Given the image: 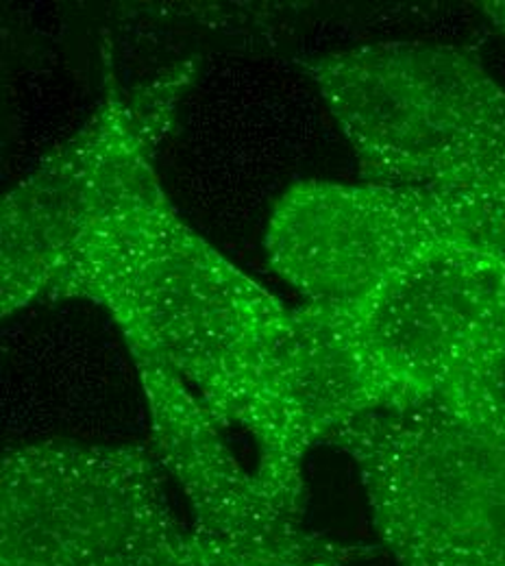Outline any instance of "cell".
Segmentation results:
<instances>
[{"instance_id": "cell-1", "label": "cell", "mask_w": 505, "mask_h": 566, "mask_svg": "<svg viewBox=\"0 0 505 566\" xmlns=\"http://www.w3.org/2000/svg\"><path fill=\"white\" fill-rule=\"evenodd\" d=\"M44 298L103 305L127 345L159 357L218 423L255 440L257 473L271 467L290 310L199 235L159 181L85 233Z\"/></svg>"}, {"instance_id": "cell-2", "label": "cell", "mask_w": 505, "mask_h": 566, "mask_svg": "<svg viewBox=\"0 0 505 566\" xmlns=\"http://www.w3.org/2000/svg\"><path fill=\"white\" fill-rule=\"evenodd\" d=\"M364 184L432 197L505 262V87L451 44L386 42L301 62Z\"/></svg>"}, {"instance_id": "cell-3", "label": "cell", "mask_w": 505, "mask_h": 566, "mask_svg": "<svg viewBox=\"0 0 505 566\" xmlns=\"http://www.w3.org/2000/svg\"><path fill=\"white\" fill-rule=\"evenodd\" d=\"M152 444L42 440L0 464V566H262L183 523Z\"/></svg>"}, {"instance_id": "cell-4", "label": "cell", "mask_w": 505, "mask_h": 566, "mask_svg": "<svg viewBox=\"0 0 505 566\" xmlns=\"http://www.w3.org/2000/svg\"><path fill=\"white\" fill-rule=\"evenodd\" d=\"M327 444L354 460L394 566H505V436L428 401L366 415Z\"/></svg>"}, {"instance_id": "cell-5", "label": "cell", "mask_w": 505, "mask_h": 566, "mask_svg": "<svg viewBox=\"0 0 505 566\" xmlns=\"http://www.w3.org/2000/svg\"><path fill=\"white\" fill-rule=\"evenodd\" d=\"M194 64L161 72L131 96L107 98L2 201V316L44 301L74 247L105 216L157 179L155 153L192 81Z\"/></svg>"}, {"instance_id": "cell-6", "label": "cell", "mask_w": 505, "mask_h": 566, "mask_svg": "<svg viewBox=\"0 0 505 566\" xmlns=\"http://www.w3.org/2000/svg\"><path fill=\"white\" fill-rule=\"evenodd\" d=\"M138 368L150 444L179 486L192 527L262 566H354L375 547L329 538L303 525L229 449L222 424L159 357L127 345Z\"/></svg>"}, {"instance_id": "cell-7", "label": "cell", "mask_w": 505, "mask_h": 566, "mask_svg": "<svg viewBox=\"0 0 505 566\" xmlns=\"http://www.w3.org/2000/svg\"><path fill=\"white\" fill-rule=\"evenodd\" d=\"M451 242L469 240L432 197L364 181L296 184L266 229L273 271L303 303L334 312H351L408 262Z\"/></svg>"}, {"instance_id": "cell-8", "label": "cell", "mask_w": 505, "mask_h": 566, "mask_svg": "<svg viewBox=\"0 0 505 566\" xmlns=\"http://www.w3.org/2000/svg\"><path fill=\"white\" fill-rule=\"evenodd\" d=\"M504 298V260L477 244L451 242L408 262L351 312L336 314L403 408L440 395Z\"/></svg>"}, {"instance_id": "cell-9", "label": "cell", "mask_w": 505, "mask_h": 566, "mask_svg": "<svg viewBox=\"0 0 505 566\" xmlns=\"http://www.w3.org/2000/svg\"><path fill=\"white\" fill-rule=\"evenodd\" d=\"M433 401L505 436V298L482 323Z\"/></svg>"}, {"instance_id": "cell-10", "label": "cell", "mask_w": 505, "mask_h": 566, "mask_svg": "<svg viewBox=\"0 0 505 566\" xmlns=\"http://www.w3.org/2000/svg\"><path fill=\"white\" fill-rule=\"evenodd\" d=\"M482 15L491 22L495 33L505 42V0H486L480 2Z\"/></svg>"}]
</instances>
